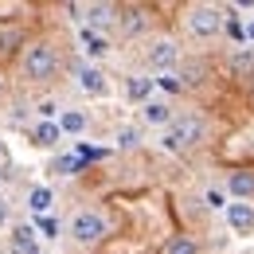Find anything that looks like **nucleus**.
<instances>
[{
    "mask_svg": "<svg viewBox=\"0 0 254 254\" xmlns=\"http://www.w3.org/2000/svg\"><path fill=\"white\" fill-rule=\"evenodd\" d=\"M203 133H207V126H203V118H195V114L172 118V126L164 129V137H160V149H164V153H188V149H195V145L203 141Z\"/></svg>",
    "mask_w": 254,
    "mask_h": 254,
    "instance_id": "nucleus-1",
    "label": "nucleus"
},
{
    "mask_svg": "<svg viewBox=\"0 0 254 254\" xmlns=\"http://www.w3.org/2000/svg\"><path fill=\"white\" fill-rule=\"evenodd\" d=\"M24 78L28 82H51L55 74H59V51L47 43V39H39V43H28V51H24Z\"/></svg>",
    "mask_w": 254,
    "mask_h": 254,
    "instance_id": "nucleus-2",
    "label": "nucleus"
},
{
    "mask_svg": "<svg viewBox=\"0 0 254 254\" xmlns=\"http://www.w3.org/2000/svg\"><path fill=\"white\" fill-rule=\"evenodd\" d=\"M106 235H110V223H106V215L94 211V207H86V211H78V215L70 219V239H74L78 247H98Z\"/></svg>",
    "mask_w": 254,
    "mask_h": 254,
    "instance_id": "nucleus-3",
    "label": "nucleus"
},
{
    "mask_svg": "<svg viewBox=\"0 0 254 254\" xmlns=\"http://www.w3.org/2000/svg\"><path fill=\"white\" fill-rule=\"evenodd\" d=\"M223 8H215V4H191L188 8V32L199 35V39H211V35L223 32Z\"/></svg>",
    "mask_w": 254,
    "mask_h": 254,
    "instance_id": "nucleus-4",
    "label": "nucleus"
},
{
    "mask_svg": "<svg viewBox=\"0 0 254 254\" xmlns=\"http://www.w3.org/2000/svg\"><path fill=\"white\" fill-rule=\"evenodd\" d=\"M145 63L153 66V70H160V74H168L172 66L180 63V43L176 39H153L149 51H145Z\"/></svg>",
    "mask_w": 254,
    "mask_h": 254,
    "instance_id": "nucleus-5",
    "label": "nucleus"
},
{
    "mask_svg": "<svg viewBox=\"0 0 254 254\" xmlns=\"http://www.w3.org/2000/svg\"><path fill=\"white\" fill-rule=\"evenodd\" d=\"M227 223H231V231H239V235H247L254 231V207L251 203H227Z\"/></svg>",
    "mask_w": 254,
    "mask_h": 254,
    "instance_id": "nucleus-6",
    "label": "nucleus"
},
{
    "mask_svg": "<svg viewBox=\"0 0 254 254\" xmlns=\"http://www.w3.org/2000/svg\"><path fill=\"white\" fill-rule=\"evenodd\" d=\"M227 191H231L239 203H247V199L254 195V172H247V168L231 172V176H227Z\"/></svg>",
    "mask_w": 254,
    "mask_h": 254,
    "instance_id": "nucleus-7",
    "label": "nucleus"
},
{
    "mask_svg": "<svg viewBox=\"0 0 254 254\" xmlns=\"http://www.w3.org/2000/svg\"><path fill=\"white\" fill-rule=\"evenodd\" d=\"M59 141H63L59 122H39V126L32 129V145H39V149H55Z\"/></svg>",
    "mask_w": 254,
    "mask_h": 254,
    "instance_id": "nucleus-8",
    "label": "nucleus"
},
{
    "mask_svg": "<svg viewBox=\"0 0 254 254\" xmlns=\"http://www.w3.org/2000/svg\"><path fill=\"white\" fill-rule=\"evenodd\" d=\"M118 24H122V35H141L145 28H149V20H145V12H141V8H122Z\"/></svg>",
    "mask_w": 254,
    "mask_h": 254,
    "instance_id": "nucleus-9",
    "label": "nucleus"
},
{
    "mask_svg": "<svg viewBox=\"0 0 254 254\" xmlns=\"http://www.w3.org/2000/svg\"><path fill=\"white\" fill-rule=\"evenodd\" d=\"M82 20H90L94 28H110V24H118V8L114 4H86Z\"/></svg>",
    "mask_w": 254,
    "mask_h": 254,
    "instance_id": "nucleus-10",
    "label": "nucleus"
},
{
    "mask_svg": "<svg viewBox=\"0 0 254 254\" xmlns=\"http://www.w3.org/2000/svg\"><path fill=\"white\" fill-rule=\"evenodd\" d=\"M78 86L86 94H106V74L98 66H78Z\"/></svg>",
    "mask_w": 254,
    "mask_h": 254,
    "instance_id": "nucleus-11",
    "label": "nucleus"
},
{
    "mask_svg": "<svg viewBox=\"0 0 254 254\" xmlns=\"http://www.w3.org/2000/svg\"><path fill=\"white\" fill-rule=\"evenodd\" d=\"M141 118L149 122V126H172V110H168V102H145L141 106Z\"/></svg>",
    "mask_w": 254,
    "mask_h": 254,
    "instance_id": "nucleus-12",
    "label": "nucleus"
},
{
    "mask_svg": "<svg viewBox=\"0 0 254 254\" xmlns=\"http://www.w3.org/2000/svg\"><path fill=\"white\" fill-rule=\"evenodd\" d=\"M160 254H199V243L191 235H172V239H164Z\"/></svg>",
    "mask_w": 254,
    "mask_h": 254,
    "instance_id": "nucleus-13",
    "label": "nucleus"
},
{
    "mask_svg": "<svg viewBox=\"0 0 254 254\" xmlns=\"http://www.w3.org/2000/svg\"><path fill=\"white\" fill-rule=\"evenodd\" d=\"M51 203H55V195H51V188H32V195H28V207H32L35 215H51Z\"/></svg>",
    "mask_w": 254,
    "mask_h": 254,
    "instance_id": "nucleus-14",
    "label": "nucleus"
},
{
    "mask_svg": "<svg viewBox=\"0 0 254 254\" xmlns=\"http://www.w3.org/2000/svg\"><path fill=\"white\" fill-rule=\"evenodd\" d=\"M231 74H235V78L254 74V51H251V47H243V51H235V55H231Z\"/></svg>",
    "mask_w": 254,
    "mask_h": 254,
    "instance_id": "nucleus-15",
    "label": "nucleus"
},
{
    "mask_svg": "<svg viewBox=\"0 0 254 254\" xmlns=\"http://www.w3.org/2000/svg\"><path fill=\"white\" fill-rule=\"evenodd\" d=\"M12 251H16V254H35V227H16V235H12Z\"/></svg>",
    "mask_w": 254,
    "mask_h": 254,
    "instance_id": "nucleus-16",
    "label": "nucleus"
},
{
    "mask_svg": "<svg viewBox=\"0 0 254 254\" xmlns=\"http://www.w3.org/2000/svg\"><path fill=\"white\" fill-rule=\"evenodd\" d=\"M82 129H86V114H82V110L59 114V133H82Z\"/></svg>",
    "mask_w": 254,
    "mask_h": 254,
    "instance_id": "nucleus-17",
    "label": "nucleus"
},
{
    "mask_svg": "<svg viewBox=\"0 0 254 254\" xmlns=\"http://www.w3.org/2000/svg\"><path fill=\"white\" fill-rule=\"evenodd\" d=\"M20 43V24L16 20H0V51H12Z\"/></svg>",
    "mask_w": 254,
    "mask_h": 254,
    "instance_id": "nucleus-18",
    "label": "nucleus"
},
{
    "mask_svg": "<svg viewBox=\"0 0 254 254\" xmlns=\"http://www.w3.org/2000/svg\"><path fill=\"white\" fill-rule=\"evenodd\" d=\"M153 86H157L153 78H129V98H133V102H141V98H149Z\"/></svg>",
    "mask_w": 254,
    "mask_h": 254,
    "instance_id": "nucleus-19",
    "label": "nucleus"
},
{
    "mask_svg": "<svg viewBox=\"0 0 254 254\" xmlns=\"http://www.w3.org/2000/svg\"><path fill=\"white\" fill-rule=\"evenodd\" d=\"M35 235L55 239V235H59V219H55V215H39V219H35Z\"/></svg>",
    "mask_w": 254,
    "mask_h": 254,
    "instance_id": "nucleus-20",
    "label": "nucleus"
},
{
    "mask_svg": "<svg viewBox=\"0 0 254 254\" xmlns=\"http://www.w3.org/2000/svg\"><path fill=\"white\" fill-rule=\"evenodd\" d=\"M82 35H86V51H90V55H106V51H110V43H106V39H102V35H94L90 32V28H82Z\"/></svg>",
    "mask_w": 254,
    "mask_h": 254,
    "instance_id": "nucleus-21",
    "label": "nucleus"
},
{
    "mask_svg": "<svg viewBox=\"0 0 254 254\" xmlns=\"http://www.w3.org/2000/svg\"><path fill=\"white\" fill-rule=\"evenodd\" d=\"M137 145H141V129L126 126L122 133H118V149H137Z\"/></svg>",
    "mask_w": 254,
    "mask_h": 254,
    "instance_id": "nucleus-22",
    "label": "nucleus"
},
{
    "mask_svg": "<svg viewBox=\"0 0 254 254\" xmlns=\"http://www.w3.org/2000/svg\"><path fill=\"white\" fill-rule=\"evenodd\" d=\"M153 82H157L160 90H168V94H180V90H184L180 74H172V70H168V74H160V78H153Z\"/></svg>",
    "mask_w": 254,
    "mask_h": 254,
    "instance_id": "nucleus-23",
    "label": "nucleus"
},
{
    "mask_svg": "<svg viewBox=\"0 0 254 254\" xmlns=\"http://www.w3.org/2000/svg\"><path fill=\"white\" fill-rule=\"evenodd\" d=\"M78 168H82V164H78V157H59V160H55V168H51V172H59V176H74Z\"/></svg>",
    "mask_w": 254,
    "mask_h": 254,
    "instance_id": "nucleus-24",
    "label": "nucleus"
},
{
    "mask_svg": "<svg viewBox=\"0 0 254 254\" xmlns=\"http://www.w3.org/2000/svg\"><path fill=\"white\" fill-rule=\"evenodd\" d=\"M35 110H39V118H43V122H55V118H59V106H55L51 98H43V102H39Z\"/></svg>",
    "mask_w": 254,
    "mask_h": 254,
    "instance_id": "nucleus-25",
    "label": "nucleus"
},
{
    "mask_svg": "<svg viewBox=\"0 0 254 254\" xmlns=\"http://www.w3.org/2000/svg\"><path fill=\"white\" fill-rule=\"evenodd\" d=\"M203 199H207V207H215V211L223 207V211H227V195H223L219 188H207V195H203Z\"/></svg>",
    "mask_w": 254,
    "mask_h": 254,
    "instance_id": "nucleus-26",
    "label": "nucleus"
},
{
    "mask_svg": "<svg viewBox=\"0 0 254 254\" xmlns=\"http://www.w3.org/2000/svg\"><path fill=\"white\" fill-rule=\"evenodd\" d=\"M223 28H227V35H231V39H239V43H247V35H243V24H239L235 16H231V20H223Z\"/></svg>",
    "mask_w": 254,
    "mask_h": 254,
    "instance_id": "nucleus-27",
    "label": "nucleus"
},
{
    "mask_svg": "<svg viewBox=\"0 0 254 254\" xmlns=\"http://www.w3.org/2000/svg\"><path fill=\"white\" fill-rule=\"evenodd\" d=\"M4 223H8V199H0V231H4Z\"/></svg>",
    "mask_w": 254,
    "mask_h": 254,
    "instance_id": "nucleus-28",
    "label": "nucleus"
},
{
    "mask_svg": "<svg viewBox=\"0 0 254 254\" xmlns=\"http://www.w3.org/2000/svg\"><path fill=\"white\" fill-rule=\"evenodd\" d=\"M243 35H247V43H254V20L247 24V28H243Z\"/></svg>",
    "mask_w": 254,
    "mask_h": 254,
    "instance_id": "nucleus-29",
    "label": "nucleus"
},
{
    "mask_svg": "<svg viewBox=\"0 0 254 254\" xmlns=\"http://www.w3.org/2000/svg\"><path fill=\"white\" fill-rule=\"evenodd\" d=\"M0 157H4V145H0Z\"/></svg>",
    "mask_w": 254,
    "mask_h": 254,
    "instance_id": "nucleus-30",
    "label": "nucleus"
},
{
    "mask_svg": "<svg viewBox=\"0 0 254 254\" xmlns=\"http://www.w3.org/2000/svg\"><path fill=\"white\" fill-rule=\"evenodd\" d=\"M0 90H4V78H0Z\"/></svg>",
    "mask_w": 254,
    "mask_h": 254,
    "instance_id": "nucleus-31",
    "label": "nucleus"
}]
</instances>
